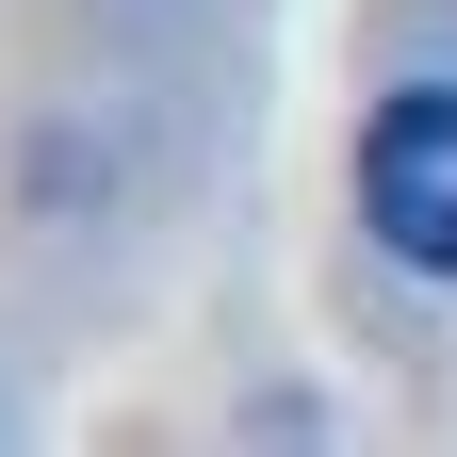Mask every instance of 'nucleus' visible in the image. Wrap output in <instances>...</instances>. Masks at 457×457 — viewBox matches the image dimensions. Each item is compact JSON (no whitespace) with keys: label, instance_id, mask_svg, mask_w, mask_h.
I'll return each instance as SVG.
<instances>
[{"label":"nucleus","instance_id":"f257e3e1","mask_svg":"<svg viewBox=\"0 0 457 457\" xmlns=\"http://www.w3.org/2000/svg\"><path fill=\"white\" fill-rule=\"evenodd\" d=\"M360 212H376L392 262L457 278V98H392L360 131Z\"/></svg>","mask_w":457,"mask_h":457}]
</instances>
